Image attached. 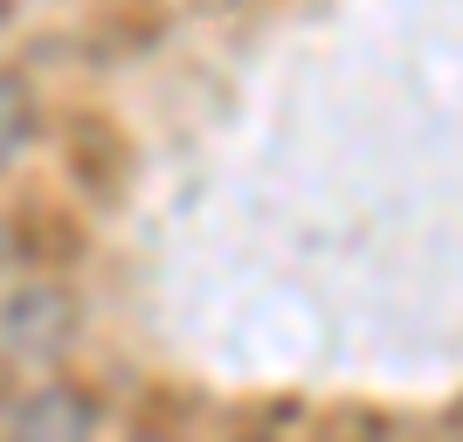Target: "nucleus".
Instances as JSON below:
<instances>
[{
	"label": "nucleus",
	"instance_id": "1",
	"mask_svg": "<svg viewBox=\"0 0 463 442\" xmlns=\"http://www.w3.org/2000/svg\"><path fill=\"white\" fill-rule=\"evenodd\" d=\"M56 346H62V305L49 290L14 297V305H7V353H14V360H49Z\"/></svg>",
	"mask_w": 463,
	"mask_h": 442
},
{
	"label": "nucleus",
	"instance_id": "2",
	"mask_svg": "<svg viewBox=\"0 0 463 442\" xmlns=\"http://www.w3.org/2000/svg\"><path fill=\"white\" fill-rule=\"evenodd\" d=\"M7 428L14 436H83L90 428V401H77V394H35L28 408H7Z\"/></svg>",
	"mask_w": 463,
	"mask_h": 442
}]
</instances>
